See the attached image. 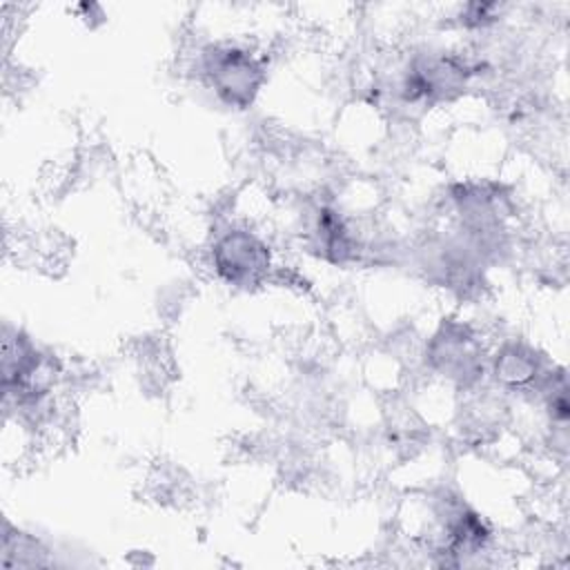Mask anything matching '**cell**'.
Listing matches in <instances>:
<instances>
[{"instance_id": "obj_1", "label": "cell", "mask_w": 570, "mask_h": 570, "mask_svg": "<svg viewBox=\"0 0 570 570\" xmlns=\"http://www.w3.org/2000/svg\"><path fill=\"white\" fill-rule=\"evenodd\" d=\"M209 87L232 107H247L263 82V65L236 45H209L200 58Z\"/></svg>"}, {"instance_id": "obj_2", "label": "cell", "mask_w": 570, "mask_h": 570, "mask_svg": "<svg viewBox=\"0 0 570 570\" xmlns=\"http://www.w3.org/2000/svg\"><path fill=\"white\" fill-rule=\"evenodd\" d=\"M212 261L218 276L236 287L258 285L272 265L267 245L245 229L225 232L212 247Z\"/></svg>"}, {"instance_id": "obj_3", "label": "cell", "mask_w": 570, "mask_h": 570, "mask_svg": "<svg viewBox=\"0 0 570 570\" xmlns=\"http://www.w3.org/2000/svg\"><path fill=\"white\" fill-rule=\"evenodd\" d=\"M430 361L441 374L463 385L474 383L483 372L481 347L463 325H448L432 338Z\"/></svg>"}, {"instance_id": "obj_4", "label": "cell", "mask_w": 570, "mask_h": 570, "mask_svg": "<svg viewBox=\"0 0 570 570\" xmlns=\"http://www.w3.org/2000/svg\"><path fill=\"white\" fill-rule=\"evenodd\" d=\"M465 78L468 67L456 58H416L407 69L403 91L410 100H445L450 94L463 89Z\"/></svg>"}, {"instance_id": "obj_5", "label": "cell", "mask_w": 570, "mask_h": 570, "mask_svg": "<svg viewBox=\"0 0 570 570\" xmlns=\"http://www.w3.org/2000/svg\"><path fill=\"white\" fill-rule=\"evenodd\" d=\"M492 372L494 379L505 387H528L539 376V358L534 356L532 350L517 343H508L494 354Z\"/></svg>"}]
</instances>
